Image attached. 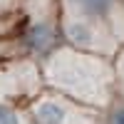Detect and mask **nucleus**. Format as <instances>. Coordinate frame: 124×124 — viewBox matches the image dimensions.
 I'll return each instance as SVG.
<instances>
[{
  "instance_id": "f257e3e1",
  "label": "nucleus",
  "mask_w": 124,
  "mask_h": 124,
  "mask_svg": "<svg viewBox=\"0 0 124 124\" xmlns=\"http://www.w3.org/2000/svg\"><path fill=\"white\" fill-rule=\"evenodd\" d=\"M42 77L62 97L92 109H102L112 102L117 67H112L99 55L82 52L75 47H57L42 62Z\"/></svg>"
},
{
  "instance_id": "f03ea898",
  "label": "nucleus",
  "mask_w": 124,
  "mask_h": 124,
  "mask_svg": "<svg viewBox=\"0 0 124 124\" xmlns=\"http://www.w3.org/2000/svg\"><path fill=\"white\" fill-rule=\"evenodd\" d=\"M62 20H79L114 45L124 42V0H62Z\"/></svg>"
},
{
  "instance_id": "7ed1b4c3",
  "label": "nucleus",
  "mask_w": 124,
  "mask_h": 124,
  "mask_svg": "<svg viewBox=\"0 0 124 124\" xmlns=\"http://www.w3.org/2000/svg\"><path fill=\"white\" fill-rule=\"evenodd\" d=\"M35 124H102L97 109L85 107L62 94H45L30 104Z\"/></svg>"
},
{
  "instance_id": "20e7f679",
  "label": "nucleus",
  "mask_w": 124,
  "mask_h": 124,
  "mask_svg": "<svg viewBox=\"0 0 124 124\" xmlns=\"http://www.w3.org/2000/svg\"><path fill=\"white\" fill-rule=\"evenodd\" d=\"M40 87V70L32 62H8L0 67V104H8L10 97L32 94Z\"/></svg>"
},
{
  "instance_id": "39448f33",
  "label": "nucleus",
  "mask_w": 124,
  "mask_h": 124,
  "mask_svg": "<svg viewBox=\"0 0 124 124\" xmlns=\"http://www.w3.org/2000/svg\"><path fill=\"white\" fill-rule=\"evenodd\" d=\"M0 124H35V122L13 104H0Z\"/></svg>"
},
{
  "instance_id": "423d86ee",
  "label": "nucleus",
  "mask_w": 124,
  "mask_h": 124,
  "mask_svg": "<svg viewBox=\"0 0 124 124\" xmlns=\"http://www.w3.org/2000/svg\"><path fill=\"white\" fill-rule=\"evenodd\" d=\"M104 124H124V104H119V107L112 109L109 117L104 119Z\"/></svg>"
},
{
  "instance_id": "0eeeda50",
  "label": "nucleus",
  "mask_w": 124,
  "mask_h": 124,
  "mask_svg": "<svg viewBox=\"0 0 124 124\" xmlns=\"http://www.w3.org/2000/svg\"><path fill=\"white\" fill-rule=\"evenodd\" d=\"M117 87H119V92L124 94V55L117 62Z\"/></svg>"
},
{
  "instance_id": "6e6552de",
  "label": "nucleus",
  "mask_w": 124,
  "mask_h": 124,
  "mask_svg": "<svg viewBox=\"0 0 124 124\" xmlns=\"http://www.w3.org/2000/svg\"><path fill=\"white\" fill-rule=\"evenodd\" d=\"M8 5H13V0H0V10H3V8H8Z\"/></svg>"
}]
</instances>
